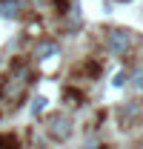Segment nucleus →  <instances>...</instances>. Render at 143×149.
<instances>
[{"label":"nucleus","instance_id":"obj_1","mask_svg":"<svg viewBox=\"0 0 143 149\" xmlns=\"http://www.w3.org/2000/svg\"><path fill=\"white\" fill-rule=\"evenodd\" d=\"M26 83H29V69L17 63L12 72L3 77L0 83V115H9L23 103V95H26Z\"/></svg>","mask_w":143,"mask_h":149},{"label":"nucleus","instance_id":"obj_2","mask_svg":"<svg viewBox=\"0 0 143 149\" xmlns=\"http://www.w3.org/2000/svg\"><path fill=\"white\" fill-rule=\"evenodd\" d=\"M106 49L112 55H120V57L129 55L135 49V35L129 29H123V26H112L106 32Z\"/></svg>","mask_w":143,"mask_h":149},{"label":"nucleus","instance_id":"obj_3","mask_svg":"<svg viewBox=\"0 0 143 149\" xmlns=\"http://www.w3.org/2000/svg\"><path fill=\"white\" fill-rule=\"evenodd\" d=\"M72 129H74V123H72L69 115H63V112L46 118V132L52 135V141H57V143H66L72 138Z\"/></svg>","mask_w":143,"mask_h":149},{"label":"nucleus","instance_id":"obj_4","mask_svg":"<svg viewBox=\"0 0 143 149\" xmlns=\"http://www.w3.org/2000/svg\"><path fill=\"white\" fill-rule=\"evenodd\" d=\"M23 6H26V0H0V17L17 20L23 15Z\"/></svg>","mask_w":143,"mask_h":149},{"label":"nucleus","instance_id":"obj_5","mask_svg":"<svg viewBox=\"0 0 143 149\" xmlns=\"http://www.w3.org/2000/svg\"><path fill=\"white\" fill-rule=\"evenodd\" d=\"M60 55V43L57 40H52V37H46V40H40L35 49V57L37 60H46V57H57Z\"/></svg>","mask_w":143,"mask_h":149},{"label":"nucleus","instance_id":"obj_6","mask_svg":"<svg viewBox=\"0 0 143 149\" xmlns=\"http://www.w3.org/2000/svg\"><path fill=\"white\" fill-rule=\"evenodd\" d=\"M135 115H140V106H137V103H123V106L117 109V118H120L123 126H129V123L135 120Z\"/></svg>","mask_w":143,"mask_h":149},{"label":"nucleus","instance_id":"obj_7","mask_svg":"<svg viewBox=\"0 0 143 149\" xmlns=\"http://www.w3.org/2000/svg\"><path fill=\"white\" fill-rule=\"evenodd\" d=\"M63 103H66V106H80L83 97H80L77 89H66V92H63Z\"/></svg>","mask_w":143,"mask_h":149},{"label":"nucleus","instance_id":"obj_8","mask_svg":"<svg viewBox=\"0 0 143 149\" xmlns=\"http://www.w3.org/2000/svg\"><path fill=\"white\" fill-rule=\"evenodd\" d=\"M129 83H132V89L143 92V69H135V72L129 74Z\"/></svg>","mask_w":143,"mask_h":149},{"label":"nucleus","instance_id":"obj_9","mask_svg":"<svg viewBox=\"0 0 143 149\" xmlns=\"http://www.w3.org/2000/svg\"><path fill=\"white\" fill-rule=\"evenodd\" d=\"M126 83H129V72H117L115 77H112V86H115V89H120V86H126Z\"/></svg>","mask_w":143,"mask_h":149},{"label":"nucleus","instance_id":"obj_10","mask_svg":"<svg viewBox=\"0 0 143 149\" xmlns=\"http://www.w3.org/2000/svg\"><path fill=\"white\" fill-rule=\"evenodd\" d=\"M46 106H49V100H46V97H35V100H32V115H40Z\"/></svg>","mask_w":143,"mask_h":149},{"label":"nucleus","instance_id":"obj_11","mask_svg":"<svg viewBox=\"0 0 143 149\" xmlns=\"http://www.w3.org/2000/svg\"><path fill=\"white\" fill-rule=\"evenodd\" d=\"M83 149H100V143H97V141L92 138V141H86V146H83Z\"/></svg>","mask_w":143,"mask_h":149},{"label":"nucleus","instance_id":"obj_12","mask_svg":"<svg viewBox=\"0 0 143 149\" xmlns=\"http://www.w3.org/2000/svg\"><path fill=\"white\" fill-rule=\"evenodd\" d=\"M135 149H143V141H140V143H137V146H135Z\"/></svg>","mask_w":143,"mask_h":149}]
</instances>
